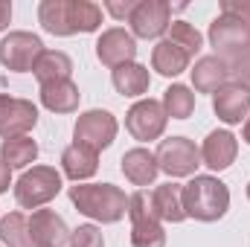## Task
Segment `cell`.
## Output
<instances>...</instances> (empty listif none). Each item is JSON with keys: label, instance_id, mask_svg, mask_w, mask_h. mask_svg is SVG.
<instances>
[{"label": "cell", "instance_id": "37", "mask_svg": "<svg viewBox=\"0 0 250 247\" xmlns=\"http://www.w3.org/2000/svg\"><path fill=\"white\" fill-rule=\"evenodd\" d=\"M248 198H250V184H248Z\"/></svg>", "mask_w": 250, "mask_h": 247}, {"label": "cell", "instance_id": "21", "mask_svg": "<svg viewBox=\"0 0 250 247\" xmlns=\"http://www.w3.org/2000/svg\"><path fill=\"white\" fill-rule=\"evenodd\" d=\"M151 204L157 209V218L160 221H184L187 218V209H184V186L181 184H160L154 192H151Z\"/></svg>", "mask_w": 250, "mask_h": 247}, {"label": "cell", "instance_id": "29", "mask_svg": "<svg viewBox=\"0 0 250 247\" xmlns=\"http://www.w3.org/2000/svg\"><path fill=\"white\" fill-rule=\"evenodd\" d=\"M73 23L76 32H96L102 23V9L90 0H73Z\"/></svg>", "mask_w": 250, "mask_h": 247}, {"label": "cell", "instance_id": "10", "mask_svg": "<svg viewBox=\"0 0 250 247\" xmlns=\"http://www.w3.org/2000/svg\"><path fill=\"white\" fill-rule=\"evenodd\" d=\"M128 23L137 38H160L172 26V6L166 0H140Z\"/></svg>", "mask_w": 250, "mask_h": 247}, {"label": "cell", "instance_id": "13", "mask_svg": "<svg viewBox=\"0 0 250 247\" xmlns=\"http://www.w3.org/2000/svg\"><path fill=\"white\" fill-rule=\"evenodd\" d=\"M212 111L227 125H239L250 114V90L239 84H224L212 93Z\"/></svg>", "mask_w": 250, "mask_h": 247}, {"label": "cell", "instance_id": "22", "mask_svg": "<svg viewBox=\"0 0 250 247\" xmlns=\"http://www.w3.org/2000/svg\"><path fill=\"white\" fill-rule=\"evenodd\" d=\"M32 73H35V79H38L41 84L62 82V79H70L73 62H70V56L62 53V50H44V53L38 56L35 67H32Z\"/></svg>", "mask_w": 250, "mask_h": 247}, {"label": "cell", "instance_id": "25", "mask_svg": "<svg viewBox=\"0 0 250 247\" xmlns=\"http://www.w3.org/2000/svg\"><path fill=\"white\" fill-rule=\"evenodd\" d=\"M35 157H38V143L32 137H12L0 143V160L9 169H23L35 163Z\"/></svg>", "mask_w": 250, "mask_h": 247}, {"label": "cell", "instance_id": "27", "mask_svg": "<svg viewBox=\"0 0 250 247\" xmlns=\"http://www.w3.org/2000/svg\"><path fill=\"white\" fill-rule=\"evenodd\" d=\"M163 111L172 120H187V117H192V111H195V93L189 90L187 84L166 87V93H163Z\"/></svg>", "mask_w": 250, "mask_h": 247}, {"label": "cell", "instance_id": "26", "mask_svg": "<svg viewBox=\"0 0 250 247\" xmlns=\"http://www.w3.org/2000/svg\"><path fill=\"white\" fill-rule=\"evenodd\" d=\"M0 242L9 247H38L29 233V218L23 212H9L0 218Z\"/></svg>", "mask_w": 250, "mask_h": 247}, {"label": "cell", "instance_id": "8", "mask_svg": "<svg viewBox=\"0 0 250 247\" xmlns=\"http://www.w3.org/2000/svg\"><path fill=\"white\" fill-rule=\"evenodd\" d=\"M73 143L84 145V148H93L96 154L102 148H108L117 137V120L114 114L108 111H87L76 120V128H73Z\"/></svg>", "mask_w": 250, "mask_h": 247}, {"label": "cell", "instance_id": "6", "mask_svg": "<svg viewBox=\"0 0 250 247\" xmlns=\"http://www.w3.org/2000/svg\"><path fill=\"white\" fill-rule=\"evenodd\" d=\"M157 166L169 178H189L201 166V148L187 137H169L157 145Z\"/></svg>", "mask_w": 250, "mask_h": 247}, {"label": "cell", "instance_id": "19", "mask_svg": "<svg viewBox=\"0 0 250 247\" xmlns=\"http://www.w3.org/2000/svg\"><path fill=\"white\" fill-rule=\"evenodd\" d=\"M157 172H160L157 157H154L148 148H131V151H125V154H123V175L134 186L154 184Z\"/></svg>", "mask_w": 250, "mask_h": 247}, {"label": "cell", "instance_id": "33", "mask_svg": "<svg viewBox=\"0 0 250 247\" xmlns=\"http://www.w3.org/2000/svg\"><path fill=\"white\" fill-rule=\"evenodd\" d=\"M221 15H233V18L250 21V3H239V0H221Z\"/></svg>", "mask_w": 250, "mask_h": 247}, {"label": "cell", "instance_id": "24", "mask_svg": "<svg viewBox=\"0 0 250 247\" xmlns=\"http://www.w3.org/2000/svg\"><path fill=\"white\" fill-rule=\"evenodd\" d=\"M148 84H151V76H148V67H143V64L131 62L114 70V87L123 96H143L148 90Z\"/></svg>", "mask_w": 250, "mask_h": 247}, {"label": "cell", "instance_id": "30", "mask_svg": "<svg viewBox=\"0 0 250 247\" xmlns=\"http://www.w3.org/2000/svg\"><path fill=\"white\" fill-rule=\"evenodd\" d=\"M70 247H105L102 230L93 224H82L70 233Z\"/></svg>", "mask_w": 250, "mask_h": 247}, {"label": "cell", "instance_id": "17", "mask_svg": "<svg viewBox=\"0 0 250 247\" xmlns=\"http://www.w3.org/2000/svg\"><path fill=\"white\" fill-rule=\"evenodd\" d=\"M38 21L50 35H76L73 23V0H41Z\"/></svg>", "mask_w": 250, "mask_h": 247}, {"label": "cell", "instance_id": "36", "mask_svg": "<svg viewBox=\"0 0 250 247\" xmlns=\"http://www.w3.org/2000/svg\"><path fill=\"white\" fill-rule=\"evenodd\" d=\"M245 140H248V143H250V120H248V123H245Z\"/></svg>", "mask_w": 250, "mask_h": 247}, {"label": "cell", "instance_id": "5", "mask_svg": "<svg viewBox=\"0 0 250 247\" xmlns=\"http://www.w3.org/2000/svg\"><path fill=\"white\" fill-rule=\"evenodd\" d=\"M209 44L215 47L218 59H236L250 53V21L218 15L209 23Z\"/></svg>", "mask_w": 250, "mask_h": 247}, {"label": "cell", "instance_id": "20", "mask_svg": "<svg viewBox=\"0 0 250 247\" xmlns=\"http://www.w3.org/2000/svg\"><path fill=\"white\" fill-rule=\"evenodd\" d=\"M79 99H82V93L70 79L41 84V105L53 114H73L79 108Z\"/></svg>", "mask_w": 250, "mask_h": 247}, {"label": "cell", "instance_id": "34", "mask_svg": "<svg viewBox=\"0 0 250 247\" xmlns=\"http://www.w3.org/2000/svg\"><path fill=\"white\" fill-rule=\"evenodd\" d=\"M9 186H12V169L0 160V195H3V192H9Z\"/></svg>", "mask_w": 250, "mask_h": 247}, {"label": "cell", "instance_id": "7", "mask_svg": "<svg viewBox=\"0 0 250 247\" xmlns=\"http://www.w3.org/2000/svg\"><path fill=\"white\" fill-rule=\"evenodd\" d=\"M41 53H44V44L32 32H9L0 41V64L12 73H29Z\"/></svg>", "mask_w": 250, "mask_h": 247}, {"label": "cell", "instance_id": "3", "mask_svg": "<svg viewBox=\"0 0 250 247\" xmlns=\"http://www.w3.org/2000/svg\"><path fill=\"white\" fill-rule=\"evenodd\" d=\"M128 218H131V245L134 247H166V233L146 189H137L128 198Z\"/></svg>", "mask_w": 250, "mask_h": 247}, {"label": "cell", "instance_id": "11", "mask_svg": "<svg viewBox=\"0 0 250 247\" xmlns=\"http://www.w3.org/2000/svg\"><path fill=\"white\" fill-rule=\"evenodd\" d=\"M35 123H38V108L29 99H15V96L0 93V137L3 140L26 137V131H32Z\"/></svg>", "mask_w": 250, "mask_h": 247}, {"label": "cell", "instance_id": "23", "mask_svg": "<svg viewBox=\"0 0 250 247\" xmlns=\"http://www.w3.org/2000/svg\"><path fill=\"white\" fill-rule=\"evenodd\" d=\"M151 67L160 76H181L189 67V56L178 44H172L169 38H163V41H157V47L151 53Z\"/></svg>", "mask_w": 250, "mask_h": 247}, {"label": "cell", "instance_id": "15", "mask_svg": "<svg viewBox=\"0 0 250 247\" xmlns=\"http://www.w3.org/2000/svg\"><path fill=\"white\" fill-rule=\"evenodd\" d=\"M236 151H239V143H236V137L230 131H212L201 145V160L212 172H224V169L233 166Z\"/></svg>", "mask_w": 250, "mask_h": 247}, {"label": "cell", "instance_id": "16", "mask_svg": "<svg viewBox=\"0 0 250 247\" xmlns=\"http://www.w3.org/2000/svg\"><path fill=\"white\" fill-rule=\"evenodd\" d=\"M227 82H230V70H227V62L218 56H204L192 67V84L198 93H215Z\"/></svg>", "mask_w": 250, "mask_h": 247}, {"label": "cell", "instance_id": "12", "mask_svg": "<svg viewBox=\"0 0 250 247\" xmlns=\"http://www.w3.org/2000/svg\"><path fill=\"white\" fill-rule=\"evenodd\" d=\"M134 56H137V41H134V35H128L120 26L105 29L99 35V41H96V59L105 67H111V70H117L123 64H131Z\"/></svg>", "mask_w": 250, "mask_h": 247}, {"label": "cell", "instance_id": "28", "mask_svg": "<svg viewBox=\"0 0 250 247\" xmlns=\"http://www.w3.org/2000/svg\"><path fill=\"white\" fill-rule=\"evenodd\" d=\"M169 41H172V44H178L189 59H192V56L201 50V44H204L201 32H198L192 23H187V21H175V23L169 26Z\"/></svg>", "mask_w": 250, "mask_h": 247}, {"label": "cell", "instance_id": "2", "mask_svg": "<svg viewBox=\"0 0 250 247\" xmlns=\"http://www.w3.org/2000/svg\"><path fill=\"white\" fill-rule=\"evenodd\" d=\"M184 209L195 221H218L230 209V189L212 175H195L184 186Z\"/></svg>", "mask_w": 250, "mask_h": 247}, {"label": "cell", "instance_id": "35", "mask_svg": "<svg viewBox=\"0 0 250 247\" xmlns=\"http://www.w3.org/2000/svg\"><path fill=\"white\" fill-rule=\"evenodd\" d=\"M9 21H12V3H6V0H0V32L9 26Z\"/></svg>", "mask_w": 250, "mask_h": 247}, {"label": "cell", "instance_id": "32", "mask_svg": "<svg viewBox=\"0 0 250 247\" xmlns=\"http://www.w3.org/2000/svg\"><path fill=\"white\" fill-rule=\"evenodd\" d=\"M137 3H140V0H125V3H123V0H108V3H105V9H108L117 21H123V18H131V12L137 9Z\"/></svg>", "mask_w": 250, "mask_h": 247}, {"label": "cell", "instance_id": "18", "mask_svg": "<svg viewBox=\"0 0 250 247\" xmlns=\"http://www.w3.org/2000/svg\"><path fill=\"white\" fill-rule=\"evenodd\" d=\"M62 169L70 181L82 184V181H87V178L96 175V169H99V154H96L93 148H84V145L73 143V145H67L62 151Z\"/></svg>", "mask_w": 250, "mask_h": 247}, {"label": "cell", "instance_id": "31", "mask_svg": "<svg viewBox=\"0 0 250 247\" xmlns=\"http://www.w3.org/2000/svg\"><path fill=\"white\" fill-rule=\"evenodd\" d=\"M224 62H227V70H230V79H236L239 87L250 90V53L236 56V59H224Z\"/></svg>", "mask_w": 250, "mask_h": 247}, {"label": "cell", "instance_id": "1", "mask_svg": "<svg viewBox=\"0 0 250 247\" xmlns=\"http://www.w3.org/2000/svg\"><path fill=\"white\" fill-rule=\"evenodd\" d=\"M70 201L82 215L102 224H117L128 212V198L114 184H76L70 186Z\"/></svg>", "mask_w": 250, "mask_h": 247}, {"label": "cell", "instance_id": "9", "mask_svg": "<svg viewBox=\"0 0 250 247\" xmlns=\"http://www.w3.org/2000/svg\"><path fill=\"white\" fill-rule=\"evenodd\" d=\"M166 111L160 102L154 99H140L137 105H131V111L125 114V128L131 131L134 140L140 143H148V140H157L163 131H166Z\"/></svg>", "mask_w": 250, "mask_h": 247}, {"label": "cell", "instance_id": "14", "mask_svg": "<svg viewBox=\"0 0 250 247\" xmlns=\"http://www.w3.org/2000/svg\"><path fill=\"white\" fill-rule=\"evenodd\" d=\"M29 233L38 247H64L70 242V230L64 218L56 215L53 209H35L29 218Z\"/></svg>", "mask_w": 250, "mask_h": 247}, {"label": "cell", "instance_id": "4", "mask_svg": "<svg viewBox=\"0 0 250 247\" xmlns=\"http://www.w3.org/2000/svg\"><path fill=\"white\" fill-rule=\"evenodd\" d=\"M62 192V175L53 166H32L15 184V201L23 209H38Z\"/></svg>", "mask_w": 250, "mask_h": 247}]
</instances>
